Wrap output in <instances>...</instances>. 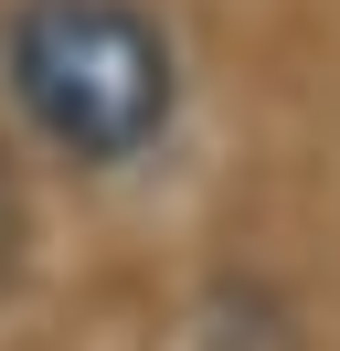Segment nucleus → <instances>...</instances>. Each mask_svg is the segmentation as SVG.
I'll list each match as a JSON object with an SVG mask.
<instances>
[{
	"instance_id": "obj_1",
	"label": "nucleus",
	"mask_w": 340,
	"mask_h": 351,
	"mask_svg": "<svg viewBox=\"0 0 340 351\" xmlns=\"http://www.w3.org/2000/svg\"><path fill=\"white\" fill-rule=\"evenodd\" d=\"M0 86L42 149H64L75 171H127L181 117V53L138 0H11Z\"/></svg>"
}]
</instances>
